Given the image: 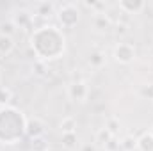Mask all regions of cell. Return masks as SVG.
Returning a JSON list of instances; mask_svg holds the SVG:
<instances>
[{
	"mask_svg": "<svg viewBox=\"0 0 153 151\" xmlns=\"http://www.w3.org/2000/svg\"><path fill=\"white\" fill-rule=\"evenodd\" d=\"M112 139H114V135H112V133H111V132H109L105 126H103V128H100V130L96 132L94 144H100V146H103V148H105V146H107V144H109Z\"/></svg>",
	"mask_w": 153,
	"mask_h": 151,
	"instance_id": "cell-13",
	"label": "cell"
},
{
	"mask_svg": "<svg viewBox=\"0 0 153 151\" xmlns=\"http://www.w3.org/2000/svg\"><path fill=\"white\" fill-rule=\"evenodd\" d=\"M55 14H57V20L62 29H73L80 21V11L75 4H62Z\"/></svg>",
	"mask_w": 153,
	"mask_h": 151,
	"instance_id": "cell-3",
	"label": "cell"
},
{
	"mask_svg": "<svg viewBox=\"0 0 153 151\" xmlns=\"http://www.w3.org/2000/svg\"><path fill=\"white\" fill-rule=\"evenodd\" d=\"M14 50V39L13 38H5V36H0V55L7 57L11 55Z\"/></svg>",
	"mask_w": 153,
	"mask_h": 151,
	"instance_id": "cell-16",
	"label": "cell"
},
{
	"mask_svg": "<svg viewBox=\"0 0 153 151\" xmlns=\"http://www.w3.org/2000/svg\"><path fill=\"white\" fill-rule=\"evenodd\" d=\"M13 100V91L5 85H0V107H7Z\"/></svg>",
	"mask_w": 153,
	"mask_h": 151,
	"instance_id": "cell-19",
	"label": "cell"
},
{
	"mask_svg": "<svg viewBox=\"0 0 153 151\" xmlns=\"http://www.w3.org/2000/svg\"><path fill=\"white\" fill-rule=\"evenodd\" d=\"M0 109H2V107H0Z\"/></svg>",
	"mask_w": 153,
	"mask_h": 151,
	"instance_id": "cell-25",
	"label": "cell"
},
{
	"mask_svg": "<svg viewBox=\"0 0 153 151\" xmlns=\"http://www.w3.org/2000/svg\"><path fill=\"white\" fill-rule=\"evenodd\" d=\"M126 29H128V25H126V23H117V25H116V34L123 36V34H126V32H128Z\"/></svg>",
	"mask_w": 153,
	"mask_h": 151,
	"instance_id": "cell-22",
	"label": "cell"
},
{
	"mask_svg": "<svg viewBox=\"0 0 153 151\" xmlns=\"http://www.w3.org/2000/svg\"><path fill=\"white\" fill-rule=\"evenodd\" d=\"M27 117L20 109L7 105L0 109V144L14 146L25 137Z\"/></svg>",
	"mask_w": 153,
	"mask_h": 151,
	"instance_id": "cell-2",
	"label": "cell"
},
{
	"mask_svg": "<svg viewBox=\"0 0 153 151\" xmlns=\"http://www.w3.org/2000/svg\"><path fill=\"white\" fill-rule=\"evenodd\" d=\"M93 23H94V29H98L100 32H103V30L111 29V25H112L111 18H109L105 13H103V14H94V20H93Z\"/></svg>",
	"mask_w": 153,
	"mask_h": 151,
	"instance_id": "cell-12",
	"label": "cell"
},
{
	"mask_svg": "<svg viewBox=\"0 0 153 151\" xmlns=\"http://www.w3.org/2000/svg\"><path fill=\"white\" fill-rule=\"evenodd\" d=\"M16 27H14V23L11 21V20H7V21H2L0 23V36H5V38H14V34H16Z\"/></svg>",
	"mask_w": 153,
	"mask_h": 151,
	"instance_id": "cell-17",
	"label": "cell"
},
{
	"mask_svg": "<svg viewBox=\"0 0 153 151\" xmlns=\"http://www.w3.org/2000/svg\"><path fill=\"white\" fill-rule=\"evenodd\" d=\"M80 151H98L96 150V144L94 142H85L80 146Z\"/></svg>",
	"mask_w": 153,
	"mask_h": 151,
	"instance_id": "cell-23",
	"label": "cell"
},
{
	"mask_svg": "<svg viewBox=\"0 0 153 151\" xmlns=\"http://www.w3.org/2000/svg\"><path fill=\"white\" fill-rule=\"evenodd\" d=\"M141 96H143L144 100H150V101H153V82H152V84L143 85V89H141Z\"/></svg>",
	"mask_w": 153,
	"mask_h": 151,
	"instance_id": "cell-21",
	"label": "cell"
},
{
	"mask_svg": "<svg viewBox=\"0 0 153 151\" xmlns=\"http://www.w3.org/2000/svg\"><path fill=\"white\" fill-rule=\"evenodd\" d=\"M61 142H62V146L66 150H75L78 137H76V133H62L61 135Z\"/></svg>",
	"mask_w": 153,
	"mask_h": 151,
	"instance_id": "cell-18",
	"label": "cell"
},
{
	"mask_svg": "<svg viewBox=\"0 0 153 151\" xmlns=\"http://www.w3.org/2000/svg\"><path fill=\"white\" fill-rule=\"evenodd\" d=\"M30 48L38 61H55L66 50V36L55 25H41L30 34Z\"/></svg>",
	"mask_w": 153,
	"mask_h": 151,
	"instance_id": "cell-1",
	"label": "cell"
},
{
	"mask_svg": "<svg viewBox=\"0 0 153 151\" xmlns=\"http://www.w3.org/2000/svg\"><path fill=\"white\" fill-rule=\"evenodd\" d=\"M117 7L125 14H139L141 11H144L146 2L144 0H119Z\"/></svg>",
	"mask_w": 153,
	"mask_h": 151,
	"instance_id": "cell-8",
	"label": "cell"
},
{
	"mask_svg": "<svg viewBox=\"0 0 153 151\" xmlns=\"http://www.w3.org/2000/svg\"><path fill=\"white\" fill-rule=\"evenodd\" d=\"M148 132H150V133H152V135H153V124H152V128H150V130H148Z\"/></svg>",
	"mask_w": 153,
	"mask_h": 151,
	"instance_id": "cell-24",
	"label": "cell"
},
{
	"mask_svg": "<svg viewBox=\"0 0 153 151\" xmlns=\"http://www.w3.org/2000/svg\"><path fill=\"white\" fill-rule=\"evenodd\" d=\"M119 150L121 151H135L137 150V137L135 135H125L119 141Z\"/></svg>",
	"mask_w": 153,
	"mask_h": 151,
	"instance_id": "cell-15",
	"label": "cell"
},
{
	"mask_svg": "<svg viewBox=\"0 0 153 151\" xmlns=\"http://www.w3.org/2000/svg\"><path fill=\"white\" fill-rule=\"evenodd\" d=\"M137 150L139 151H153V135L144 132L137 137Z\"/></svg>",
	"mask_w": 153,
	"mask_h": 151,
	"instance_id": "cell-10",
	"label": "cell"
},
{
	"mask_svg": "<svg viewBox=\"0 0 153 151\" xmlns=\"http://www.w3.org/2000/svg\"><path fill=\"white\" fill-rule=\"evenodd\" d=\"M68 96H70L71 101L84 103L89 98V85H87V82L85 80H73L68 85Z\"/></svg>",
	"mask_w": 153,
	"mask_h": 151,
	"instance_id": "cell-5",
	"label": "cell"
},
{
	"mask_svg": "<svg viewBox=\"0 0 153 151\" xmlns=\"http://www.w3.org/2000/svg\"><path fill=\"white\" fill-rule=\"evenodd\" d=\"M36 14L41 16V18L52 16V14H55V5L52 2H39L38 7H36Z\"/></svg>",
	"mask_w": 153,
	"mask_h": 151,
	"instance_id": "cell-14",
	"label": "cell"
},
{
	"mask_svg": "<svg viewBox=\"0 0 153 151\" xmlns=\"http://www.w3.org/2000/svg\"><path fill=\"white\" fill-rule=\"evenodd\" d=\"M45 132H46V124H45L43 119H39V117L27 119L25 137H29L30 141H34V139H41V137H45Z\"/></svg>",
	"mask_w": 153,
	"mask_h": 151,
	"instance_id": "cell-6",
	"label": "cell"
},
{
	"mask_svg": "<svg viewBox=\"0 0 153 151\" xmlns=\"http://www.w3.org/2000/svg\"><path fill=\"white\" fill-rule=\"evenodd\" d=\"M112 57H114L116 62L128 66L135 59V46L130 44V43H117L114 46V50H112Z\"/></svg>",
	"mask_w": 153,
	"mask_h": 151,
	"instance_id": "cell-4",
	"label": "cell"
},
{
	"mask_svg": "<svg viewBox=\"0 0 153 151\" xmlns=\"http://www.w3.org/2000/svg\"><path fill=\"white\" fill-rule=\"evenodd\" d=\"M11 21L14 23V27H16V29L27 30V29L32 25L34 16H32V13H30V11H27V9H18V11H14V14H13Z\"/></svg>",
	"mask_w": 153,
	"mask_h": 151,
	"instance_id": "cell-7",
	"label": "cell"
},
{
	"mask_svg": "<svg viewBox=\"0 0 153 151\" xmlns=\"http://www.w3.org/2000/svg\"><path fill=\"white\" fill-rule=\"evenodd\" d=\"M61 133H76V119L73 115H66L62 117V121L59 123Z\"/></svg>",
	"mask_w": 153,
	"mask_h": 151,
	"instance_id": "cell-11",
	"label": "cell"
},
{
	"mask_svg": "<svg viewBox=\"0 0 153 151\" xmlns=\"http://www.w3.org/2000/svg\"><path fill=\"white\" fill-rule=\"evenodd\" d=\"M87 62H89V66H91L93 70H100V68H103V66H105L107 57H105V53H103L102 50H94V52H91V53H89Z\"/></svg>",
	"mask_w": 153,
	"mask_h": 151,
	"instance_id": "cell-9",
	"label": "cell"
},
{
	"mask_svg": "<svg viewBox=\"0 0 153 151\" xmlns=\"http://www.w3.org/2000/svg\"><path fill=\"white\" fill-rule=\"evenodd\" d=\"M105 128L116 137V135L119 133V130H121V121H119L117 117H109L107 123H105Z\"/></svg>",
	"mask_w": 153,
	"mask_h": 151,
	"instance_id": "cell-20",
	"label": "cell"
}]
</instances>
